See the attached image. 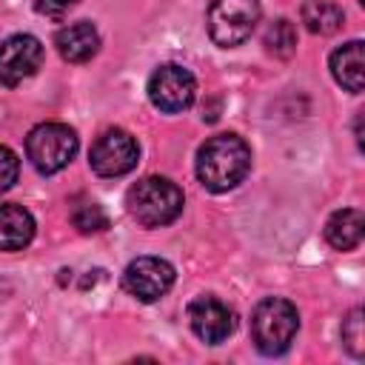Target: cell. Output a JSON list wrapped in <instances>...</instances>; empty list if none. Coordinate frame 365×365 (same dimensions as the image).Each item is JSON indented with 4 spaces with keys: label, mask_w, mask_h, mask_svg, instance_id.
Returning a JSON list of instances; mask_svg holds the SVG:
<instances>
[{
    "label": "cell",
    "mask_w": 365,
    "mask_h": 365,
    "mask_svg": "<svg viewBox=\"0 0 365 365\" xmlns=\"http://www.w3.org/2000/svg\"><path fill=\"white\" fill-rule=\"evenodd\" d=\"M248 171L251 148L240 134H217L197 151V180L214 194L237 188Z\"/></svg>",
    "instance_id": "cell-1"
},
{
    "label": "cell",
    "mask_w": 365,
    "mask_h": 365,
    "mask_svg": "<svg viewBox=\"0 0 365 365\" xmlns=\"http://www.w3.org/2000/svg\"><path fill=\"white\" fill-rule=\"evenodd\" d=\"M182 188L160 174L137 180L125 194V208L143 228H163L174 222L182 211Z\"/></svg>",
    "instance_id": "cell-2"
},
{
    "label": "cell",
    "mask_w": 365,
    "mask_h": 365,
    "mask_svg": "<svg viewBox=\"0 0 365 365\" xmlns=\"http://www.w3.org/2000/svg\"><path fill=\"white\" fill-rule=\"evenodd\" d=\"M299 331V314L294 302L282 297H265L251 311V339L259 354L279 356L291 348Z\"/></svg>",
    "instance_id": "cell-3"
},
{
    "label": "cell",
    "mask_w": 365,
    "mask_h": 365,
    "mask_svg": "<svg viewBox=\"0 0 365 365\" xmlns=\"http://www.w3.org/2000/svg\"><path fill=\"white\" fill-rule=\"evenodd\" d=\"M259 17V0H211L205 11L208 37L220 48H234L254 34Z\"/></svg>",
    "instance_id": "cell-4"
},
{
    "label": "cell",
    "mask_w": 365,
    "mask_h": 365,
    "mask_svg": "<svg viewBox=\"0 0 365 365\" xmlns=\"http://www.w3.org/2000/svg\"><path fill=\"white\" fill-rule=\"evenodd\" d=\"M77 134L66 123H40L26 137V157L40 174L63 171L77 154Z\"/></svg>",
    "instance_id": "cell-5"
},
{
    "label": "cell",
    "mask_w": 365,
    "mask_h": 365,
    "mask_svg": "<svg viewBox=\"0 0 365 365\" xmlns=\"http://www.w3.org/2000/svg\"><path fill=\"white\" fill-rule=\"evenodd\" d=\"M197 97V80L188 68L177 63L157 66L148 77V100L163 114H180L185 111Z\"/></svg>",
    "instance_id": "cell-6"
},
{
    "label": "cell",
    "mask_w": 365,
    "mask_h": 365,
    "mask_svg": "<svg viewBox=\"0 0 365 365\" xmlns=\"http://www.w3.org/2000/svg\"><path fill=\"white\" fill-rule=\"evenodd\" d=\"M137 160H140V145L123 128L103 131L88 151V165L97 177H123L137 165Z\"/></svg>",
    "instance_id": "cell-7"
},
{
    "label": "cell",
    "mask_w": 365,
    "mask_h": 365,
    "mask_svg": "<svg viewBox=\"0 0 365 365\" xmlns=\"http://www.w3.org/2000/svg\"><path fill=\"white\" fill-rule=\"evenodd\" d=\"M174 285V265L163 257H137L123 271V288L140 302H157Z\"/></svg>",
    "instance_id": "cell-8"
},
{
    "label": "cell",
    "mask_w": 365,
    "mask_h": 365,
    "mask_svg": "<svg viewBox=\"0 0 365 365\" xmlns=\"http://www.w3.org/2000/svg\"><path fill=\"white\" fill-rule=\"evenodd\" d=\"M188 325L191 331L208 342V345H220L225 342L234 328H237V314L228 302H222L214 294H200L197 299L188 302Z\"/></svg>",
    "instance_id": "cell-9"
},
{
    "label": "cell",
    "mask_w": 365,
    "mask_h": 365,
    "mask_svg": "<svg viewBox=\"0 0 365 365\" xmlns=\"http://www.w3.org/2000/svg\"><path fill=\"white\" fill-rule=\"evenodd\" d=\"M43 66V43L34 34H11L0 43V83L14 88Z\"/></svg>",
    "instance_id": "cell-10"
},
{
    "label": "cell",
    "mask_w": 365,
    "mask_h": 365,
    "mask_svg": "<svg viewBox=\"0 0 365 365\" xmlns=\"http://www.w3.org/2000/svg\"><path fill=\"white\" fill-rule=\"evenodd\" d=\"M54 46L66 63H88L100 51V34L88 20L68 23L54 34Z\"/></svg>",
    "instance_id": "cell-11"
},
{
    "label": "cell",
    "mask_w": 365,
    "mask_h": 365,
    "mask_svg": "<svg viewBox=\"0 0 365 365\" xmlns=\"http://www.w3.org/2000/svg\"><path fill=\"white\" fill-rule=\"evenodd\" d=\"M34 237V217L17 202L0 205V251H20Z\"/></svg>",
    "instance_id": "cell-12"
},
{
    "label": "cell",
    "mask_w": 365,
    "mask_h": 365,
    "mask_svg": "<svg viewBox=\"0 0 365 365\" xmlns=\"http://www.w3.org/2000/svg\"><path fill=\"white\" fill-rule=\"evenodd\" d=\"M365 234V217L359 208H339L325 222V240L336 251H354L362 242Z\"/></svg>",
    "instance_id": "cell-13"
},
{
    "label": "cell",
    "mask_w": 365,
    "mask_h": 365,
    "mask_svg": "<svg viewBox=\"0 0 365 365\" xmlns=\"http://www.w3.org/2000/svg\"><path fill=\"white\" fill-rule=\"evenodd\" d=\"M362 40H348L331 54V74L351 94L362 91Z\"/></svg>",
    "instance_id": "cell-14"
},
{
    "label": "cell",
    "mask_w": 365,
    "mask_h": 365,
    "mask_svg": "<svg viewBox=\"0 0 365 365\" xmlns=\"http://www.w3.org/2000/svg\"><path fill=\"white\" fill-rule=\"evenodd\" d=\"M299 17L311 34H334L345 23V11L339 0H305L299 9Z\"/></svg>",
    "instance_id": "cell-15"
},
{
    "label": "cell",
    "mask_w": 365,
    "mask_h": 365,
    "mask_svg": "<svg viewBox=\"0 0 365 365\" xmlns=\"http://www.w3.org/2000/svg\"><path fill=\"white\" fill-rule=\"evenodd\" d=\"M262 46H265L268 54H274L279 60H288L297 51V29H294V23L285 20V17L268 23V29L262 31Z\"/></svg>",
    "instance_id": "cell-16"
},
{
    "label": "cell",
    "mask_w": 365,
    "mask_h": 365,
    "mask_svg": "<svg viewBox=\"0 0 365 365\" xmlns=\"http://www.w3.org/2000/svg\"><path fill=\"white\" fill-rule=\"evenodd\" d=\"M71 222L83 234H97V231H106L108 228V217H106L103 205H97L94 200H80L71 208Z\"/></svg>",
    "instance_id": "cell-17"
},
{
    "label": "cell",
    "mask_w": 365,
    "mask_h": 365,
    "mask_svg": "<svg viewBox=\"0 0 365 365\" xmlns=\"http://www.w3.org/2000/svg\"><path fill=\"white\" fill-rule=\"evenodd\" d=\"M342 345L354 359L365 356V336H362V311L354 308L348 314V319L342 322Z\"/></svg>",
    "instance_id": "cell-18"
},
{
    "label": "cell",
    "mask_w": 365,
    "mask_h": 365,
    "mask_svg": "<svg viewBox=\"0 0 365 365\" xmlns=\"http://www.w3.org/2000/svg\"><path fill=\"white\" fill-rule=\"evenodd\" d=\"M20 177V160L11 148L0 145V191H9Z\"/></svg>",
    "instance_id": "cell-19"
},
{
    "label": "cell",
    "mask_w": 365,
    "mask_h": 365,
    "mask_svg": "<svg viewBox=\"0 0 365 365\" xmlns=\"http://www.w3.org/2000/svg\"><path fill=\"white\" fill-rule=\"evenodd\" d=\"M77 0H34V9L43 14V17H63Z\"/></svg>",
    "instance_id": "cell-20"
}]
</instances>
